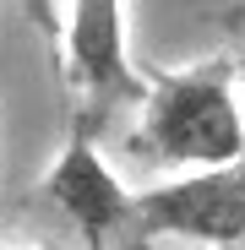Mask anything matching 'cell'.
Here are the masks:
<instances>
[{
    "label": "cell",
    "mask_w": 245,
    "mask_h": 250,
    "mask_svg": "<svg viewBox=\"0 0 245 250\" xmlns=\"http://www.w3.org/2000/svg\"><path fill=\"white\" fill-rule=\"evenodd\" d=\"M240 98H245V65H240Z\"/></svg>",
    "instance_id": "obj_6"
},
{
    "label": "cell",
    "mask_w": 245,
    "mask_h": 250,
    "mask_svg": "<svg viewBox=\"0 0 245 250\" xmlns=\"http://www.w3.org/2000/svg\"><path fill=\"white\" fill-rule=\"evenodd\" d=\"M136 218L147 239L175 234L213 250L245 245V158L223 169H196L158 190H136Z\"/></svg>",
    "instance_id": "obj_4"
},
{
    "label": "cell",
    "mask_w": 245,
    "mask_h": 250,
    "mask_svg": "<svg viewBox=\"0 0 245 250\" xmlns=\"http://www.w3.org/2000/svg\"><path fill=\"white\" fill-rule=\"evenodd\" d=\"M22 11L33 17V27L44 33L49 44H60V38H66V33H60V11H55V0H22Z\"/></svg>",
    "instance_id": "obj_5"
},
{
    "label": "cell",
    "mask_w": 245,
    "mask_h": 250,
    "mask_svg": "<svg viewBox=\"0 0 245 250\" xmlns=\"http://www.w3.org/2000/svg\"><path fill=\"white\" fill-rule=\"evenodd\" d=\"M60 55H66V87L82 98L76 131L93 136V125H104L114 109L147 98V76L131 65L126 49V0H71Z\"/></svg>",
    "instance_id": "obj_2"
},
{
    "label": "cell",
    "mask_w": 245,
    "mask_h": 250,
    "mask_svg": "<svg viewBox=\"0 0 245 250\" xmlns=\"http://www.w3.org/2000/svg\"><path fill=\"white\" fill-rule=\"evenodd\" d=\"M44 196L66 212V223L82 234V250H153L136 218V190H126L109 163L98 158L93 136L76 131L55 169L44 174Z\"/></svg>",
    "instance_id": "obj_3"
},
{
    "label": "cell",
    "mask_w": 245,
    "mask_h": 250,
    "mask_svg": "<svg viewBox=\"0 0 245 250\" xmlns=\"http://www.w3.org/2000/svg\"><path fill=\"white\" fill-rule=\"evenodd\" d=\"M163 169H223L245 158V114L234 104V71L223 60L196 71H163L147 82L142 125L131 136Z\"/></svg>",
    "instance_id": "obj_1"
},
{
    "label": "cell",
    "mask_w": 245,
    "mask_h": 250,
    "mask_svg": "<svg viewBox=\"0 0 245 250\" xmlns=\"http://www.w3.org/2000/svg\"><path fill=\"white\" fill-rule=\"evenodd\" d=\"M234 250H245V245H234Z\"/></svg>",
    "instance_id": "obj_7"
}]
</instances>
